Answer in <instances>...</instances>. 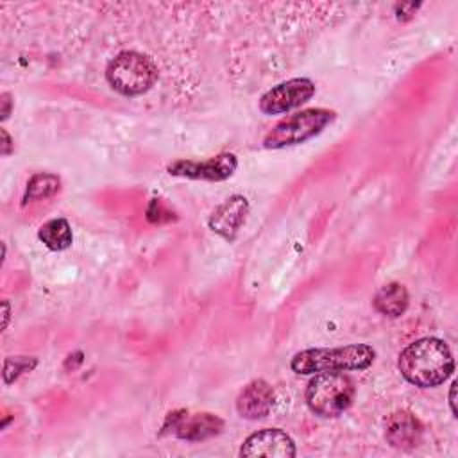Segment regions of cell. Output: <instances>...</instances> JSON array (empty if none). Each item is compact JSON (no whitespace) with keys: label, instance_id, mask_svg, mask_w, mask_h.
<instances>
[{"label":"cell","instance_id":"6da1fadb","mask_svg":"<svg viewBox=\"0 0 458 458\" xmlns=\"http://www.w3.org/2000/svg\"><path fill=\"white\" fill-rule=\"evenodd\" d=\"M397 369L408 383L419 388H433L453 374L454 360L444 340L426 336L408 344L399 352Z\"/></svg>","mask_w":458,"mask_h":458},{"label":"cell","instance_id":"7a4b0ae2","mask_svg":"<svg viewBox=\"0 0 458 458\" xmlns=\"http://www.w3.org/2000/svg\"><path fill=\"white\" fill-rule=\"evenodd\" d=\"M376 360V351L367 344H349L342 347H313L293 354L290 369L295 374L365 370Z\"/></svg>","mask_w":458,"mask_h":458},{"label":"cell","instance_id":"3957f363","mask_svg":"<svg viewBox=\"0 0 458 458\" xmlns=\"http://www.w3.org/2000/svg\"><path fill=\"white\" fill-rule=\"evenodd\" d=\"M106 79L118 93L136 97L148 91L156 84L157 66L141 52L123 50L107 63Z\"/></svg>","mask_w":458,"mask_h":458},{"label":"cell","instance_id":"277c9868","mask_svg":"<svg viewBox=\"0 0 458 458\" xmlns=\"http://www.w3.org/2000/svg\"><path fill=\"white\" fill-rule=\"evenodd\" d=\"M304 399L315 415L338 417L354 399V383L344 372H318L310 379Z\"/></svg>","mask_w":458,"mask_h":458},{"label":"cell","instance_id":"5b68a950","mask_svg":"<svg viewBox=\"0 0 458 458\" xmlns=\"http://www.w3.org/2000/svg\"><path fill=\"white\" fill-rule=\"evenodd\" d=\"M336 113L324 107H311L290 114L277 122L263 138L265 148H284L301 145L317 134H320L329 123H333Z\"/></svg>","mask_w":458,"mask_h":458},{"label":"cell","instance_id":"8992f818","mask_svg":"<svg viewBox=\"0 0 458 458\" xmlns=\"http://www.w3.org/2000/svg\"><path fill=\"white\" fill-rule=\"evenodd\" d=\"M161 429L181 440L200 442L216 437L224 429V420L208 411L193 413L188 410H175L166 415Z\"/></svg>","mask_w":458,"mask_h":458},{"label":"cell","instance_id":"52a82bcc","mask_svg":"<svg viewBox=\"0 0 458 458\" xmlns=\"http://www.w3.org/2000/svg\"><path fill=\"white\" fill-rule=\"evenodd\" d=\"M315 82L306 77L288 79L272 86L259 98V111L265 114H281L306 104L315 95Z\"/></svg>","mask_w":458,"mask_h":458},{"label":"cell","instance_id":"ba28073f","mask_svg":"<svg viewBox=\"0 0 458 458\" xmlns=\"http://www.w3.org/2000/svg\"><path fill=\"white\" fill-rule=\"evenodd\" d=\"M238 168V159L231 152H222L206 161L197 159H177L166 166L170 175L202 181H225Z\"/></svg>","mask_w":458,"mask_h":458},{"label":"cell","instance_id":"9c48e42d","mask_svg":"<svg viewBox=\"0 0 458 458\" xmlns=\"http://www.w3.org/2000/svg\"><path fill=\"white\" fill-rule=\"evenodd\" d=\"M295 442L279 428H267L249 435L242 447V456H265V458H292L295 456Z\"/></svg>","mask_w":458,"mask_h":458},{"label":"cell","instance_id":"30bf717a","mask_svg":"<svg viewBox=\"0 0 458 458\" xmlns=\"http://www.w3.org/2000/svg\"><path fill=\"white\" fill-rule=\"evenodd\" d=\"M276 395L272 386L265 379H254L247 383L236 397V411L249 420L263 419L270 413Z\"/></svg>","mask_w":458,"mask_h":458},{"label":"cell","instance_id":"8fae6325","mask_svg":"<svg viewBox=\"0 0 458 458\" xmlns=\"http://www.w3.org/2000/svg\"><path fill=\"white\" fill-rule=\"evenodd\" d=\"M247 213H249L247 199L242 195H233L213 211V215L208 220V225L213 233L231 242L234 240L236 233L245 222Z\"/></svg>","mask_w":458,"mask_h":458},{"label":"cell","instance_id":"7c38bea8","mask_svg":"<svg viewBox=\"0 0 458 458\" xmlns=\"http://www.w3.org/2000/svg\"><path fill=\"white\" fill-rule=\"evenodd\" d=\"M422 435L420 422L408 411H397L392 413L386 420L385 437L390 442V445L399 449H408L419 444Z\"/></svg>","mask_w":458,"mask_h":458},{"label":"cell","instance_id":"4fadbf2b","mask_svg":"<svg viewBox=\"0 0 458 458\" xmlns=\"http://www.w3.org/2000/svg\"><path fill=\"white\" fill-rule=\"evenodd\" d=\"M408 302H410L408 292L401 283H388V284L381 286L372 301L374 308L381 315H386L390 318L401 317L406 311Z\"/></svg>","mask_w":458,"mask_h":458},{"label":"cell","instance_id":"5bb4252c","mask_svg":"<svg viewBox=\"0 0 458 458\" xmlns=\"http://www.w3.org/2000/svg\"><path fill=\"white\" fill-rule=\"evenodd\" d=\"M38 238L50 250H64L72 245L73 234L66 218H52L38 229Z\"/></svg>","mask_w":458,"mask_h":458},{"label":"cell","instance_id":"9a60e30c","mask_svg":"<svg viewBox=\"0 0 458 458\" xmlns=\"http://www.w3.org/2000/svg\"><path fill=\"white\" fill-rule=\"evenodd\" d=\"M61 188V181L57 175L54 174H34L25 188V195H23V204L30 202V200H39V199H47L52 197L54 193H57Z\"/></svg>","mask_w":458,"mask_h":458},{"label":"cell","instance_id":"2e32d148","mask_svg":"<svg viewBox=\"0 0 458 458\" xmlns=\"http://www.w3.org/2000/svg\"><path fill=\"white\" fill-rule=\"evenodd\" d=\"M38 365V360L32 356H9L4 361V383L11 385L23 372H30Z\"/></svg>","mask_w":458,"mask_h":458},{"label":"cell","instance_id":"e0dca14e","mask_svg":"<svg viewBox=\"0 0 458 458\" xmlns=\"http://www.w3.org/2000/svg\"><path fill=\"white\" fill-rule=\"evenodd\" d=\"M11 106H13L11 95H9V93H2V120H5V118L9 116Z\"/></svg>","mask_w":458,"mask_h":458},{"label":"cell","instance_id":"ac0fdd59","mask_svg":"<svg viewBox=\"0 0 458 458\" xmlns=\"http://www.w3.org/2000/svg\"><path fill=\"white\" fill-rule=\"evenodd\" d=\"M0 132H2V156H7L11 154V136L7 134L5 129H2Z\"/></svg>","mask_w":458,"mask_h":458},{"label":"cell","instance_id":"d6986e66","mask_svg":"<svg viewBox=\"0 0 458 458\" xmlns=\"http://www.w3.org/2000/svg\"><path fill=\"white\" fill-rule=\"evenodd\" d=\"M454 392H456V383H451V390H449V406H451V413L456 417V408H454Z\"/></svg>","mask_w":458,"mask_h":458},{"label":"cell","instance_id":"ffe728a7","mask_svg":"<svg viewBox=\"0 0 458 458\" xmlns=\"http://www.w3.org/2000/svg\"><path fill=\"white\" fill-rule=\"evenodd\" d=\"M2 308H4V324H2V327L5 329V327H7V322H9V315H11L9 302H7V301H4V302H2Z\"/></svg>","mask_w":458,"mask_h":458}]
</instances>
